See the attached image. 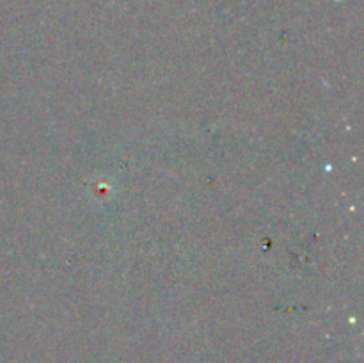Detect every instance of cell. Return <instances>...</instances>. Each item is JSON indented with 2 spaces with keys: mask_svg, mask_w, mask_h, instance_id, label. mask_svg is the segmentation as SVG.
Returning a JSON list of instances; mask_svg holds the SVG:
<instances>
[]
</instances>
